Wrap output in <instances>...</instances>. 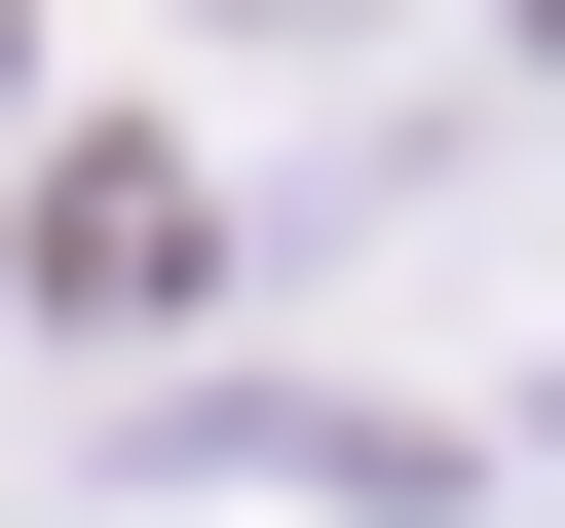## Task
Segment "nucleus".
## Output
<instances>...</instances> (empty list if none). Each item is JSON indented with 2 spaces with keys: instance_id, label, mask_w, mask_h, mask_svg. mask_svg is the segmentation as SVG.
<instances>
[{
  "instance_id": "1",
  "label": "nucleus",
  "mask_w": 565,
  "mask_h": 528,
  "mask_svg": "<svg viewBox=\"0 0 565 528\" xmlns=\"http://www.w3.org/2000/svg\"><path fill=\"white\" fill-rule=\"evenodd\" d=\"M39 303H189V151H39Z\"/></svg>"
}]
</instances>
